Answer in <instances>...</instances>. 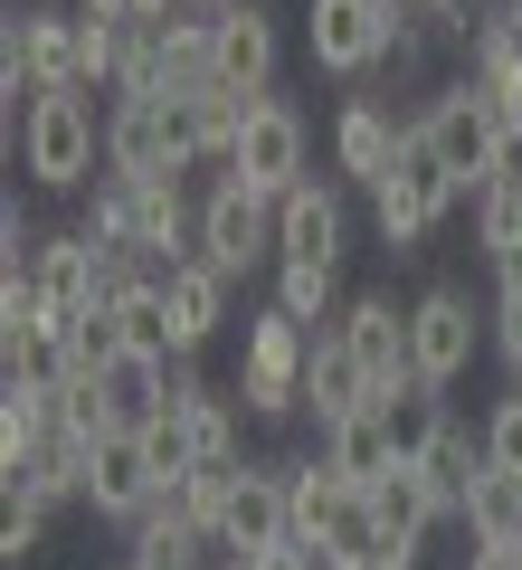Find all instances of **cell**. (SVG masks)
<instances>
[{
	"label": "cell",
	"mask_w": 522,
	"mask_h": 570,
	"mask_svg": "<svg viewBox=\"0 0 522 570\" xmlns=\"http://www.w3.org/2000/svg\"><path fill=\"white\" fill-rule=\"evenodd\" d=\"M152 494H171L161 485V466H152V448H142V428H115L96 456H86V504L105 513V523H134Z\"/></svg>",
	"instance_id": "7c38bea8"
},
{
	"label": "cell",
	"mask_w": 522,
	"mask_h": 570,
	"mask_svg": "<svg viewBox=\"0 0 522 570\" xmlns=\"http://www.w3.org/2000/svg\"><path fill=\"white\" fill-rule=\"evenodd\" d=\"M446 209H475V190H465L456 171H446L437 153L418 142V124H408L400 171H390V181L371 190V228H381V247H400V257H408V247H427V238H437V219H446Z\"/></svg>",
	"instance_id": "6da1fadb"
},
{
	"label": "cell",
	"mask_w": 522,
	"mask_h": 570,
	"mask_svg": "<svg viewBox=\"0 0 522 570\" xmlns=\"http://www.w3.org/2000/svg\"><path fill=\"white\" fill-rule=\"evenodd\" d=\"M39 295L58 305V324H77V314H105V247L86 238V228H67V238L39 247Z\"/></svg>",
	"instance_id": "ac0fdd59"
},
{
	"label": "cell",
	"mask_w": 522,
	"mask_h": 570,
	"mask_svg": "<svg viewBox=\"0 0 522 570\" xmlns=\"http://www.w3.org/2000/svg\"><path fill=\"white\" fill-rule=\"evenodd\" d=\"M465 542L475 551H522V475L484 466L475 494H465Z\"/></svg>",
	"instance_id": "cb8c5ba5"
},
{
	"label": "cell",
	"mask_w": 522,
	"mask_h": 570,
	"mask_svg": "<svg viewBox=\"0 0 522 570\" xmlns=\"http://www.w3.org/2000/svg\"><path fill=\"white\" fill-rule=\"evenodd\" d=\"M503 29H513V39H522V0H513V10H503Z\"/></svg>",
	"instance_id": "8d00e7d4"
},
{
	"label": "cell",
	"mask_w": 522,
	"mask_h": 570,
	"mask_svg": "<svg viewBox=\"0 0 522 570\" xmlns=\"http://www.w3.org/2000/svg\"><path fill=\"white\" fill-rule=\"evenodd\" d=\"M494 295H522V247H513V257H494Z\"/></svg>",
	"instance_id": "836d02e7"
},
{
	"label": "cell",
	"mask_w": 522,
	"mask_h": 570,
	"mask_svg": "<svg viewBox=\"0 0 522 570\" xmlns=\"http://www.w3.org/2000/svg\"><path fill=\"white\" fill-rule=\"evenodd\" d=\"M362 504H371V523H381V542H408V551H418L427 523H437V494H427L418 466H390L381 485H362Z\"/></svg>",
	"instance_id": "44dd1931"
},
{
	"label": "cell",
	"mask_w": 522,
	"mask_h": 570,
	"mask_svg": "<svg viewBox=\"0 0 522 570\" xmlns=\"http://www.w3.org/2000/svg\"><path fill=\"white\" fill-rule=\"evenodd\" d=\"M105 171H124V181H190V171H200V153H190L181 96L105 105Z\"/></svg>",
	"instance_id": "3957f363"
},
{
	"label": "cell",
	"mask_w": 522,
	"mask_h": 570,
	"mask_svg": "<svg viewBox=\"0 0 522 570\" xmlns=\"http://www.w3.org/2000/svg\"><path fill=\"white\" fill-rule=\"evenodd\" d=\"M342 343L362 352V371H371V390L381 400H400L418 371H408V305L400 295H352L342 305Z\"/></svg>",
	"instance_id": "8fae6325"
},
{
	"label": "cell",
	"mask_w": 522,
	"mask_h": 570,
	"mask_svg": "<svg viewBox=\"0 0 522 570\" xmlns=\"http://www.w3.org/2000/svg\"><path fill=\"white\" fill-rule=\"evenodd\" d=\"M494 190H522V134L494 142Z\"/></svg>",
	"instance_id": "d6a6232c"
},
{
	"label": "cell",
	"mask_w": 522,
	"mask_h": 570,
	"mask_svg": "<svg viewBox=\"0 0 522 570\" xmlns=\"http://www.w3.org/2000/svg\"><path fill=\"white\" fill-rule=\"evenodd\" d=\"M381 419H390V448H400V466H418V456L446 438V390H418V381H408L400 400H381Z\"/></svg>",
	"instance_id": "4316f807"
},
{
	"label": "cell",
	"mask_w": 522,
	"mask_h": 570,
	"mask_svg": "<svg viewBox=\"0 0 522 570\" xmlns=\"http://www.w3.org/2000/svg\"><path fill=\"white\" fill-rule=\"evenodd\" d=\"M304 409H314V428H342V419H362V409H381V390H371L362 352L333 333H314V352H304Z\"/></svg>",
	"instance_id": "4fadbf2b"
},
{
	"label": "cell",
	"mask_w": 522,
	"mask_h": 570,
	"mask_svg": "<svg viewBox=\"0 0 522 570\" xmlns=\"http://www.w3.org/2000/svg\"><path fill=\"white\" fill-rule=\"evenodd\" d=\"M465 570H522V551H465Z\"/></svg>",
	"instance_id": "d590c367"
},
{
	"label": "cell",
	"mask_w": 522,
	"mask_h": 570,
	"mask_svg": "<svg viewBox=\"0 0 522 570\" xmlns=\"http://www.w3.org/2000/svg\"><path fill=\"white\" fill-rule=\"evenodd\" d=\"M484 466L522 475V390H513V400H494V409H484Z\"/></svg>",
	"instance_id": "f546056e"
},
{
	"label": "cell",
	"mask_w": 522,
	"mask_h": 570,
	"mask_svg": "<svg viewBox=\"0 0 522 570\" xmlns=\"http://www.w3.org/2000/svg\"><path fill=\"white\" fill-rule=\"evenodd\" d=\"M400 153H408V124L390 115L381 96H352V105L333 115V171H342V181L381 190L390 171H400Z\"/></svg>",
	"instance_id": "30bf717a"
},
{
	"label": "cell",
	"mask_w": 522,
	"mask_h": 570,
	"mask_svg": "<svg viewBox=\"0 0 522 570\" xmlns=\"http://www.w3.org/2000/svg\"><path fill=\"white\" fill-rule=\"evenodd\" d=\"M219 532H228V551H238V561H257V551L295 542V513H285V456H276V466H247V475H238V494H228Z\"/></svg>",
	"instance_id": "9a60e30c"
},
{
	"label": "cell",
	"mask_w": 522,
	"mask_h": 570,
	"mask_svg": "<svg viewBox=\"0 0 522 570\" xmlns=\"http://www.w3.org/2000/svg\"><path fill=\"white\" fill-rule=\"evenodd\" d=\"M484 324H494V352H503V371L522 381V295H494V314H484Z\"/></svg>",
	"instance_id": "4dcf8cb0"
},
{
	"label": "cell",
	"mask_w": 522,
	"mask_h": 570,
	"mask_svg": "<svg viewBox=\"0 0 522 570\" xmlns=\"http://www.w3.org/2000/svg\"><path fill=\"white\" fill-rule=\"evenodd\" d=\"M323 466H333L342 485H381V475L400 466V448H390V419H381V409H362V419L323 428Z\"/></svg>",
	"instance_id": "7402d4cb"
},
{
	"label": "cell",
	"mask_w": 522,
	"mask_h": 570,
	"mask_svg": "<svg viewBox=\"0 0 522 570\" xmlns=\"http://www.w3.org/2000/svg\"><path fill=\"white\" fill-rule=\"evenodd\" d=\"M276 10L266 0H238V10H219V86H238V96H276Z\"/></svg>",
	"instance_id": "5bb4252c"
},
{
	"label": "cell",
	"mask_w": 522,
	"mask_h": 570,
	"mask_svg": "<svg viewBox=\"0 0 522 570\" xmlns=\"http://www.w3.org/2000/svg\"><path fill=\"white\" fill-rule=\"evenodd\" d=\"M124 570H142V561H124Z\"/></svg>",
	"instance_id": "60d3db41"
},
{
	"label": "cell",
	"mask_w": 522,
	"mask_h": 570,
	"mask_svg": "<svg viewBox=\"0 0 522 570\" xmlns=\"http://www.w3.org/2000/svg\"><path fill=\"white\" fill-rule=\"evenodd\" d=\"M276 314H295L304 333H333V324H342V266H295V257H276Z\"/></svg>",
	"instance_id": "484cf974"
},
{
	"label": "cell",
	"mask_w": 522,
	"mask_h": 570,
	"mask_svg": "<svg viewBox=\"0 0 522 570\" xmlns=\"http://www.w3.org/2000/svg\"><path fill=\"white\" fill-rule=\"evenodd\" d=\"M105 124H96V96H39V115L20 124V171L39 190H96L105 181Z\"/></svg>",
	"instance_id": "7a4b0ae2"
},
{
	"label": "cell",
	"mask_w": 522,
	"mask_h": 570,
	"mask_svg": "<svg viewBox=\"0 0 522 570\" xmlns=\"http://www.w3.org/2000/svg\"><path fill=\"white\" fill-rule=\"evenodd\" d=\"M200 257L219 266L228 285L247 276V266H276V200H257L247 181H209V200H200Z\"/></svg>",
	"instance_id": "ba28073f"
},
{
	"label": "cell",
	"mask_w": 522,
	"mask_h": 570,
	"mask_svg": "<svg viewBox=\"0 0 522 570\" xmlns=\"http://www.w3.org/2000/svg\"><path fill=\"white\" fill-rule=\"evenodd\" d=\"M465 77H475V96L503 115V134H522V39L513 29H475V39H465Z\"/></svg>",
	"instance_id": "ffe728a7"
},
{
	"label": "cell",
	"mask_w": 522,
	"mask_h": 570,
	"mask_svg": "<svg viewBox=\"0 0 522 570\" xmlns=\"http://www.w3.org/2000/svg\"><path fill=\"white\" fill-rule=\"evenodd\" d=\"M362 504V485H342L333 466H323V448L314 456H285V513H295V542L304 551H333V523Z\"/></svg>",
	"instance_id": "e0dca14e"
},
{
	"label": "cell",
	"mask_w": 522,
	"mask_h": 570,
	"mask_svg": "<svg viewBox=\"0 0 522 570\" xmlns=\"http://www.w3.org/2000/svg\"><path fill=\"white\" fill-rule=\"evenodd\" d=\"M408 371H418V390H456L475 371V295L465 285H427L408 305Z\"/></svg>",
	"instance_id": "9c48e42d"
},
{
	"label": "cell",
	"mask_w": 522,
	"mask_h": 570,
	"mask_svg": "<svg viewBox=\"0 0 522 570\" xmlns=\"http://www.w3.org/2000/svg\"><path fill=\"white\" fill-rule=\"evenodd\" d=\"M400 29H408V10H390V0H304V48H314V67H333V77L390 67Z\"/></svg>",
	"instance_id": "52a82bcc"
},
{
	"label": "cell",
	"mask_w": 522,
	"mask_h": 570,
	"mask_svg": "<svg viewBox=\"0 0 522 570\" xmlns=\"http://www.w3.org/2000/svg\"><path fill=\"white\" fill-rule=\"evenodd\" d=\"M475 247L484 257H513L522 247V190H494V181L475 190Z\"/></svg>",
	"instance_id": "83f0119b"
},
{
	"label": "cell",
	"mask_w": 522,
	"mask_h": 570,
	"mask_svg": "<svg viewBox=\"0 0 522 570\" xmlns=\"http://www.w3.org/2000/svg\"><path fill=\"white\" fill-rule=\"evenodd\" d=\"M247 570H323V551H304V542H276V551H257Z\"/></svg>",
	"instance_id": "1f68e13d"
},
{
	"label": "cell",
	"mask_w": 522,
	"mask_h": 570,
	"mask_svg": "<svg viewBox=\"0 0 522 570\" xmlns=\"http://www.w3.org/2000/svg\"><path fill=\"white\" fill-rule=\"evenodd\" d=\"M323 570H381V561H323Z\"/></svg>",
	"instance_id": "74e56055"
},
{
	"label": "cell",
	"mask_w": 522,
	"mask_h": 570,
	"mask_svg": "<svg viewBox=\"0 0 522 570\" xmlns=\"http://www.w3.org/2000/svg\"><path fill=\"white\" fill-rule=\"evenodd\" d=\"M190 10H238V0H190Z\"/></svg>",
	"instance_id": "f35d334b"
},
{
	"label": "cell",
	"mask_w": 522,
	"mask_h": 570,
	"mask_svg": "<svg viewBox=\"0 0 522 570\" xmlns=\"http://www.w3.org/2000/svg\"><path fill=\"white\" fill-rule=\"evenodd\" d=\"M390 10H408V0H390Z\"/></svg>",
	"instance_id": "ab89813d"
},
{
	"label": "cell",
	"mask_w": 522,
	"mask_h": 570,
	"mask_svg": "<svg viewBox=\"0 0 522 570\" xmlns=\"http://www.w3.org/2000/svg\"><path fill=\"white\" fill-rule=\"evenodd\" d=\"M247 115H257V96H238V86H200V96H181V124H190V153H200V163H228V153H238Z\"/></svg>",
	"instance_id": "d4e9b609"
},
{
	"label": "cell",
	"mask_w": 522,
	"mask_h": 570,
	"mask_svg": "<svg viewBox=\"0 0 522 570\" xmlns=\"http://www.w3.org/2000/svg\"><path fill=\"white\" fill-rule=\"evenodd\" d=\"M418 475H427V494H437V513H456V523H465V494H475V475H484V428L446 419V438L418 456Z\"/></svg>",
	"instance_id": "603a6c76"
},
{
	"label": "cell",
	"mask_w": 522,
	"mask_h": 570,
	"mask_svg": "<svg viewBox=\"0 0 522 570\" xmlns=\"http://www.w3.org/2000/svg\"><path fill=\"white\" fill-rule=\"evenodd\" d=\"M161 295H171V324H181V352H200L209 333L228 324V276L209 257H181V266H161Z\"/></svg>",
	"instance_id": "d6986e66"
},
{
	"label": "cell",
	"mask_w": 522,
	"mask_h": 570,
	"mask_svg": "<svg viewBox=\"0 0 522 570\" xmlns=\"http://www.w3.org/2000/svg\"><path fill=\"white\" fill-rule=\"evenodd\" d=\"M342 238H352V219H342V190L333 181H304L295 200H276V257L342 266Z\"/></svg>",
	"instance_id": "2e32d148"
},
{
	"label": "cell",
	"mask_w": 522,
	"mask_h": 570,
	"mask_svg": "<svg viewBox=\"0 0 522 570\" xmlns=\"http://www.w3.org/2000/svg\"><path fill=\"white\" fill-rule=\"evenodd\" d=\"M304 163H314V124H304V105L257 96V115H247L238 153H228V181H247L257 200H295V190L314 181Z\"/></svg>",
	"instance_id": "5b68a950"
},
{
	"label": "cell",
	"mask_w": 522,
	"mask_h": 570,
	"mask_svg": "<svg viewBox=\"0 0 522 570\" xmlns=\"http://www.w3.org/2000/svg\"><path fill=\"white\" fill-rule=\"evenodd\" d=\"M304 352H314V333H304L295 314L266 305L257 324H247L238 390H228V400H247V419H295V409H304Z\"/></svg>",
	"instance_id": "8992f818"
},
{
	"label": "cell",
	"mask_w": 522,
	"mask_h": 570,
	"mask_svg": "<svg viewBox=\"0 0 522 570\" xmlns=\"http://www.w3.org/2000/svg\"><path fill=\"white\" fill-rule=\"evenodd\" d=\"M408 124H418V142L437 153L446 171H456L465 190H484V181H494V142H503V115L475 96V77H446V86H427V105H418Z\"/></svg>",
	"instance_id": "277c9868"
},
{
	"label": "cell",
	"mask_w": 522,
	"mask_h": 570,
	"mask_svg": "<svg viewBox=\"0 0 522 570\" xmlns=\"http://www.w3.org/2000/svg\"><path fill=\"white\" fill-rule=\"evenodd\" d=\"M77 10H86V20H142L134 0H77Z\"/></svg>",
	"instance_id": "e575fe53"
},
{
	"label": "cell",
	"mask_w": 522,
	"mask_h": 570,
	"mask_svg": "<svg viewBox=\"0 0 522 570\" xmlns=\"http://www.w3.org/2000/svg\"><path fill=\"white\" fill-rule=\"evenodd\" d=\"M39 551H48V513L20 504V494H0V561L20 570V561H39Z\"/></svg>",
	"instance_id": "f1b7e54d"
}]
</instances>
